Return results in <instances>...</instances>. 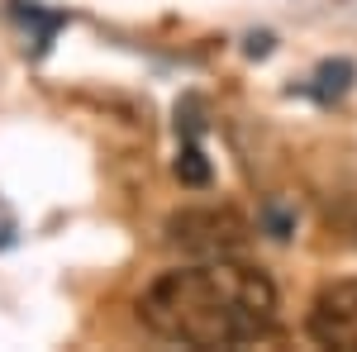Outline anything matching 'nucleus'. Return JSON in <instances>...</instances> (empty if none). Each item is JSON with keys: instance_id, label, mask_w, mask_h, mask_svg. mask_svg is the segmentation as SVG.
Wrapping results in <instances>:
<instances>
[{"instance_id": "nucleus-1", "label": "nucleus", "mask_w": 357, "mask_h": 352, "mask_svg": "<svg viewBox=\"0 0 357 352\" xmlns=\"http://www.w3.org/2000/svg\"><path fill=\"white\" fill-rule=\"evenodd\" d=\"M272 276L238 257H191L162 271L143 296L138 319L153 338L181 348H248L276 328Z\"/></svg>"}, {"instance_id": "nucleus-2", "label": "nucleus", "mask_w": 357, "mask_h": 352, "mask_svg": "<svg viewBox=\"0 0 357 352\" xmlns=\"http://www.w3.org/2000/svg\"><path fill=\"white\" fill-rule=\"evenodd\" d=\"M252 238L248 219L229 205H205V210H181L167 219V243L181 247L186 257H238Z\"/></svg>"}, {"instance_id": "nucleus-3", "label": "nucleus", "mask_w": 357, "mask_h": 352, "mask_svg": "<svg viewBox=\"0 0 357 352\" xmlns=\"http://www.w3.org/2000/svg\"><path fill=\"white\" fill-rule=\"evenodd\" d=\"M305 333L333 352H357V281H333L324 286L310 314H305Z\"/></svg>"}, {"instance_id": "nucleus-4", "label": "nucleus", "mask_w": 357, "mask_h": 352, "mask_svg": "<svg viewBox=\"0 0 357 352\" xmlns=\"http://www.w3.org/2000/svg\"><path fill=\"white\" fill-rule=\"evenodd\" d=\"M176 176H181L186 186H205V181H210V167L200 162V153H195V148H186V153H181V162H176Z\"/></svg>"}]
</instances>
